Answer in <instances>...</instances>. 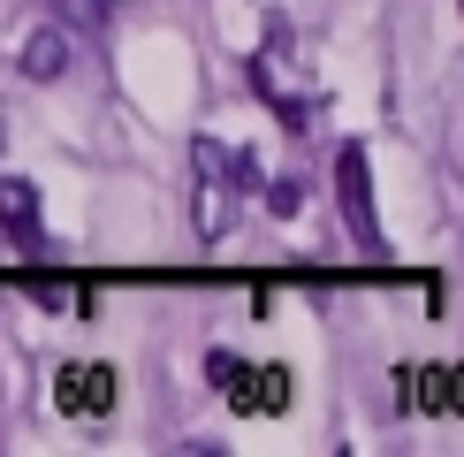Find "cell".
Listing matches in <instances>:
<instances>
[{
    "label": "cell",
    "mask_w": 464,
    "mask_h": 457,
    "mask_svg": "<svg viewBox=\"0 0 464 457\" xmlns=\"http://www.w3.org/2000/svg\"><path fill=\"white\" fill-rule=\"evenodd\" d=\"M15 62H24V76H31V84H53V76L69 69V31H53V24H46V31H31Z\"/></svg>",
    "instance_id": "7"
},
{
    "label": "cell",
    "mask_w": 464,
    "mask_h": 457,
    "mask_svg": "<svg viewBox=\"0 0 464 457\" xmlns=\"http://www.w3.org/2000/svg\"><path fill=\"white\" fill-rule=\"evenodd\" d=\"M251 92H259V100L275 107L289 130H313V114H320V92H313V84H297V31H289L282 15L266 24V46L251 53Z\"/></svg>",
    "instance_id": "2"
},
{
    "label": "cell",
    "mask_w": 464,
    "mask_h": 457,
    "mask_svg": "<svg viewBox=\"0 0 464 457\" xmlns=\"http://www.w3.org/2000/svg\"><path fill=\"white\" fill-rule=\"evenodd\" d=\"M457 8H464V0H457Z\"/></svg>",
    "instance_id": "10"
},
{
    "label": "cell",
    "mask_w": 464,
    "mask_h": 457,
    "mask_svg": "<svg viewBox=\"0 0 464 457\" xmlns=\"http://www.w3.org/2000/svg\"><path fill=\"white\" fill-rule=\"evenodd\" d=\"M0 237L24 259L46 252V221H38V183L31 176H0Z\"/></svg>",
    "instance_id": "6"
},
{
    "label": "cell",
    "mask_w": 464,
    "mask_h": 457,
    "mask_svg": "<svg viewBox=\"0 0 464 457\" xmlns=\"http://www.w3.org/2000/svg\"><path fill=\"white\" fill-rule=\"evenodd\" d=\"M206 381L228 396V412H237V419L289 412V366H244L237 351H206Z\"/></svg>",
    "instance_id": "3"
},
{
    "label": "cell",
    "mask_w": 464,
    "mask_h": 457,
    "mask_svg": "<svg viewBox=\"0 0 464 457\" xmlns=\"http://www.w3.org/2000/svg\"><path fill=\"white\" fill-rule=\"evenodd\" d=\"M53 404H62L69 419H114V404H122V381H114L107 358H69V366L53 374Z\"/></svg>",
    "instance_id": "5"
},
{
    "label": "cell",
    "mask_w": 464,
    "mask_h": 457,
    "mask_svg": "<svg viewBox=\"0 0 464 457\" xmlns=\"http://www.w3.org/2000/svg\"><path fill=\"white\" fill-rule=\"evenodd\" d=\"M335 199H343V221H351V244H358V252H381L373 160H365V145H343V152H335Z\"/></svg>",
    "instance_id": "4"
},
{
    "label": "cell",
    "mask_w": 464,
    "mask_h": 457,
    "mask_svg": "<svg viewBox=\"0 0 464 457\" xmlns=\"http://www.w3.org/2000/svg\"><path fill=\"white\" fill-rule=\"evenodd\" d=\"M92 8H100V15H107V0H92Z\"/></svg>",
    "instance_id": "9"
},
{
    "label": "cell",
    "mask_w": 464,
    "mask_h": 457,
    "mask_svg": "<svg viewBox=\"0 0 464 457\" xmlns=\"http://www.w3.org/2000/svg\"><path fill=\"white\" fill-rule=\"evenodd\" d=\"M190 176H198V190H190V221H198L206 244H221L228 228H237V206L251 199V183H259V160L221 138H198L190 145Z\"/></svg>",
    "instance_id": "1"
},
{
    "label": "cell",
    "mask_w": 464,
    "mask_h": 457,
    "mask_svg": "<svg viewBox=\"0 0 464 457\" xmlns=\"http://www.w3.org/2000/svg\"><path fill=\"white\" fill-rule=\"evenodd\" d=\"M266 206H275V214H297V206H304V190H297V176H282L275 190H266Z\"/></svg>",
    "instance_id": "8"
}]
</instances>
